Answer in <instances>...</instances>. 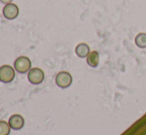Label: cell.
<instances>
[{
    "label": "cell",
    "instance_id": "cell-8",
    "mask_svg": "<svg viewBox=\"0 0 146 135\" xmlns=\"http://www.w3.org/2000/svg\"><path fill=\"white\" fill-rule=\"evenodd\" d=\"M87 63L90 67L96 68L100 64V54L96 51H90V53L87 57Z\"/></svg>",
    "mask_w": 146,
    "mask_h": 135
},
{
    "label": "cell",
    "instance_id": "cell-11",
    "mask_svg": "<svg viewBox=\"0 0 146 135\" xmlns=\"http://www.w3.org/2000/svg\"><path fill=\"white\" fill-rule=\"evenodd\" d=\"M12 1H13V0H0V2H1V3H3V4H9V3H12Z\"/></svg>",
    "mask_w": 146,
    "mask_h": 135
},
{
    "label": "cell",
    "instance_id": "cell-6",
    "mask_svg": "<svg viewBox=\"0 0 146 135\" xmlns=\"http://www.w3.org/2000/svg\"><path fill=\"white\" fill-rule=\"evenodd\" d=\"M8 123H9L11 129L13 130H20L21 128H23L24 126V117L20 114H13L9 117L8 120Z\"/></svg>",
    "mask_w": 146,
    "mask_h": 135
},
{
    "label": "cell",
    "instance_id": "cell-2",
    "mask_svg": "<svg viewBox=\"0 0 146 135\" xmlns=\"http://www.w3.org/2000/svg\"><path fill=\"white\" fill-rule=\"evenodd\" d=\"M15 69L9 65H3L0 67V81L9 83L15 79Z\"/></svg>",
    "mask_w": 146,
    "mask_h": 135
},
{
    "label": "cell",
    "instance_id": "cell-4",
    "mask_svg": "<svg viewBox=\"0 0 146 135\" xmlns=\"http://www.w3.org/2000/svg\"><path fill=\"white\" fill-rule=\"evenodd\" d=\"M73 83V77L68 71H60L56 75V85L61 89H67Z\"/></svg>",
    "mask_w": 146,
    "mask_h": 135
},
{
    "label": "cell",
    "instance_id": "cell-1",
    "mask_svg": "<svg viewBox=\"0 0 146 135\" xmlns=\"http://www.w3.org/2000/svg\"><path fill=\"white\" fill-rule=\"evenodd\" d=\"M32 62L28 57H18L14 62V69L19 73H26L32 69Z\"/></svg>",
    "mask_w": 146,
    "mask_h": 135
},
{
    "label": "cell",
    "instance_id": "cell-3",
    "mask_svg": "<svg viewBox=\"0 0 146 135\" xmlns=\"http://www.w3.org/2000/svg\"><path fill=\"white\" fill-rule=\"evenodd\" d=\"M45 73L39 68H33L28 71V81L32 85H40L44 81Z\"/></svg>",
    "mask_w": 146,
    "mask_h": 135
},
{
    "label": "cell",
    "instance_id": "cell-7",
    "mask_svg": "<svg viewBox=\"0 0 146 135\" xmlns=\"http://www.w3.org/2000/svg\"><path fill=\"white\" fill-rule=\"evenodd\" d=\"M75 52L79 58H87L88 54L90 53V46L88 44H86V43H80L76 47Z\"/></svg>",
    "mask_w": 146,
    "mask_h": 135
},
{
    "label": "cell",
    "instance_id": "cell-10",
    "mask_svg": "<svg viewBox=\"0 0 146 135\" xmlns=\"http://www.w3.org/2000/svg\"><path fill=\"white\" fill-rule=\"evenodd\" d=\"M10 130H11V127L9 123L4 120H0V135H9Z\"/></svg>",
    "mask_w": 146,
    "mask_h": 135
},
{
    "label": "cell",
    "instance_id": "cell-5",
    "mask_svg": "<svg viewBox=\"0 0 146 135\" xmlns=\"http://www.w3.org/2000/svg\"><path fill=\"white\" fill-rule=\"evenodd\" d=\"M19 15V8L16 4H6L3 8V16L8 20H14Z\"/></svg>",
    "mask_w": 146,
    "mask_h": 135
},
{
    "label": "cell",
    "instance_id": "cell-9",
    "mask_svg": "<svg viewBox=\"0 0 146 135\" xmlns=\"http://www.w3.org/2000/svg\"><path fill=\"white\" fill-rule=\"evenodd\" d=\"M135 45L140 49L146 48V33H139L135 37Z\"/></svg>",
    "mask_w": 146,
    "mask_h": 135
}]
</instances>
